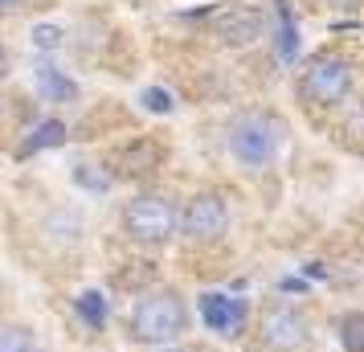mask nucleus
Masks as SVG:
<instances>
[{"label": "nucleus", "mask_w": 364, "mask_h": 352, "mask_svg": "<svg viewBox=\"0 0 364 352\" xmlns=\"http://www.w3.org/2000/svg\"><path fill=\"white\" fill-rule=\"evenodd\" d=\"M323 4H352V0H323Z\"/></svg>", "instance_id": "19"}, {"label": "nucleus", "mask_w": 364, "mask_h": 352, "mask_svg": "<svg viewBox=\"0 0 364 352\" xmlns=\"http://www.w3.org/2000/svg\"><path fill=\"white\" fill-rule=\"evenodd\" d=\"M184 324H188V311L172 291L139 299V307L132 311V336L139 344H168L184 332Z\"/></svg>", "instance_id": "2"}, {"label": "nucleus", "mask_w": 364, "mask_h": 352, "mask_svg": "<svg viewBox=\"0 0 364 352\" xmlns=\"http://www.w3.org/2000/svg\"><path fill=\"white\" fill-rule=\"evenodd\" d=\"M352 90V66L344 58H319L303 74V95L311 102H340Z\"/></svg>", "instance_id": "5"}, {"label": "nucleus", "mask_w": 364, "mask_h": 352, "mask_svg": "<svg viewBox=\"0 0 364 352\" xmlns=\"http://www.w3.org/2000/svg\"><path fill=\"white\" fill-rule=\"evenodd\" d=\"M258 29H262V17L254 9H230V13L217 17V37L230 41V46H250L258 37Z\"/></svg>", "instance_id": "9"}, {"label": "nucleus", "mask_w": 364, "mask_h": 352, "mask_svg": "<svg viewBox=\"0 0 364 352\" xmlns=\"http://www.w3.org/2000/svg\"><path fill=\"white\" fill-rule=\"evenodd\" d=\"M74 181H78L82 188H90V193H107V188H111V181H107L102 172H90V164L74 168Z\"/></svg>", "instance_id": "17"}, {"label": "nucleus", "mask_w": 364, "mask_h": 352, "mask_svg": "<svg viewBox=\"0 0 364 352\" xmlns=\"http://www.w3.org/2000/svg\"><path fill=\"white\" fill-rule=\"evenodd\" d=\"M200 319H205V328L217 336H225V340H237V336L246 332V316H250V303L242 295H225V291H205L200 295Z\"/></svg>", "instance_id": "4"}, {"label": "nucleus", "mask_w": 364, "mask_h": 352, "mask_svg": "<svg viewBox=\"0 0 364 352\" xmlns=\"http://www.w3.org/2000/svg\"><path fill=\"white\" fill-rule=\"evenodd\" d=\"M160 352H184V348H160Z\"/></svg>", "instance_id": "21"}, {"label": "nucleus", "mask_w": 364, "mask_h": 352, "mask_svg": "<svg viewBox=\"0 0 364 352\" xmlns=\"http://www.w3.org/2000/svg\"><path fill=\"white\" fill-rule=\"evenodd\" d=\"M282 291H307V283H303V279H282Z\"/></svg>", "instance_id": "18"}, {"label": "nucleus", "mask_w": 364, "mask_h": 352, "mask_svg": "<svg viewBox=\"0 0 364 352\" xmlns=\"http://www.w3.org/2000/svg\"><path fill=\"white\" fill-rule=\"evenodd\" d=\"M62 41H66V29L62 25H53V21H41V25H33L29 29V50L33 53H58L62 50Z\"/></svg>", "instance_id": "12"}, {"label": "nucleus", "mask_w": 364, "mask_h": 352, "mask_svg": "<svg viewBox=\"0 0 364 352\" xmlns=\"http://www.w3.org/2000/svg\"><path fill=\"white\" fill-rule=\"evenodd\" d=\"M4 4H9V9H17V4H21V0H4Z\"/></svg>", "instance_id": "20"}, {"label": "nucleus", "mask_w": 364, "mask_h": 352, "mask_svg": "<svg viewBox=\"0 0 364 352\" xmlns=\"http://www.w3.org/2000/svg\"><path fill=\"white\" fill-rule=\"evenodd\" d=\"M33 86H37V95L46 102H74L78 99V82L70 78L66 70H58L50 62V58H41L33 66Z\"/></svg>", "instance_id": "8"}, {"label": "nucleus", "mask_w": 364, "mask_h": 352, "mask_svg": "<svg viewBox=\"0 0 364 352\" xmlns=\"http://www.w3.org/2000/svg\"><path fill=\"white\" fill-rule=\"evenodd\" d=\"M0 352H41V344H37L29 332H21V328H4V336H0Z\"/></svg>", "instance_id": "16"}, {"label": "nucleus", "mask_w": 364, "mask_h": 352, "mask_svg": "<svg viewBox=\"0 0 364 352\" xmlns=\"http://www.w3.org/2000/svg\"><path fill=\"white\" fill-rule=\"evenodd\" d=\"M74 307H78V316H82L90 328H102L107 316H111V307H107V295H102V291H82Z\"/></svg>", "instance_id": "13"}, {"label": "nucleus", "mask_w": 364, "mask_h": 352, "mask_svg": "<svg viewBox=\"0 0 364 352\" xmlns=\"http://www.w3.org/2000/svg\"><path fill=\"white\" fill-rule=\"evenodd\" d=\"M139 107L148 115H172L176 111V99H172V90H164V86H144L139 90Z\"/></svg>", "instance_id": "14"}, {"label": "nucleus", "mask_w": 364, "mask_h": 352, "mask_svg": "<svg viewBox=\"0 0 364 352\" xmlns=\"http://www.w3.org/2000/svg\"><path fill=\"white\" fill-rule=\"evenodd\" d=\"M266 332V344L270 348H299L303 340H307V319H303V311H295V307H274L270 316H266L262 324Z\"/></svg>", "instance_id": "7"}, {"label": "nucleus", "mask_w": 364, "mask_h": 352, "mask_svg": "<svg viewBox=\"0 0 364 352\" xmlns=\"http://www.w3.org/2000/svg\"><path fill=\"white\" fill-rule=\"evenodd\" d=\"M58 144H66V123H58V119H41L33 132H29L25 148H21V156H33V151L58 148Z\"/></svg>", "instance_id": "11"}, {"label": "nucleus", "mask_w": 364, "mask_h": 352, "mask_svg": "<svg viewBox=\"0 0 364 352\" xmlns=\"http://www.w3.org/2000/svg\"><path fill=\"white\" fill-rule=\"evenodd\" d=\"M299 58V21L291 17V4L279 0V62L291 66Z\"/></svg>", "instance_id": "10"}, {"label": "nucleus", "mask_w": 364, "mask_h": 352, "mask_svg": "<svg viewBox=\"0 0 364 352\" xmlns=\"http://www.w3.org/2000/svg\"><path fill=\"white\" fill-rule=\"evenodd\" d=\"M340 340H344L348 352H364V316L360 311L344 316V324H340Z\"/></svg>", "instance_id": "15"}, {"label": "nucleus", "mask_w": 364, "mask_h": 352, "mask_svg": "<svg viewBox=\"0 0 364 352\" xmlns=\"http://www.w3.org/2000/svg\"><path fill=\"white\" fill-rule=\"evenodd\" d=\"M127 234L135 242H168L172 230H176V205L168 197H139V201L127 205Z\"/></svg>", "instance_id": "3"}, {"label": "nucleus", "mask_w": 364, "mask_h": 352, "mask_svg": "<svg viewBox=\"0 0 364 352\" xmlns=\"http://www.w3.org/2000/svg\"><path fill=\"white\" fill-rule=\"evenodd\" d=\"M225 221H230V213H225V205L217 201V197H193L188 201V209H184V234L188 238H200V242H213V238L225 234Z\"/></svg>", "instance_id": "6"}, {"label": "nucleus", "mask_w": 364, "mask_h": 352, "mask_svg": "<svg viewBox=\"0 0 364 352\" xmlns=\"http://www.w3.org/2000/svg\"><path fill=\"white\" fill-rule=\"evenodd\" d=\"M282 127L274 115H242L230 123V151L237 164L246 168H266L282 148Z\"/></svg>", "instance_id": "1"}]
</instances>
